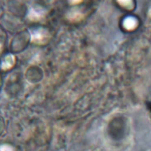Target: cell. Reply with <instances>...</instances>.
I'll return each instance as SVG.
<instances>
[{
  "mask_svg": "<svg viewBox=\"0 0 151 151\" xmlns=\"http://www.w3.org/2000/svg\"><path fill=\"white\" fill-rule=\"evenodd\" d=\"M49 40L50 33L44 28H37L31 31V40L35 44L43 45L47 43Z\"/></svg>",
  "mask_w": 151,
  "mask_h": 151,
  "instance_id": "cell-1",
  "label": "cell"
},
{
  "mask_svg": "<svg viewBox=\"0 0 151 151\" xmlns=\"http://www.w3.org/2000/svg\"><path fill=\"white\" fill-rule=\"evenodd\" d=\"M0 151H12V149L6 145H4L0 147Z\"/></svg>",
  "mask_w": 151,
  "mask_h": 151,
  "instance_id": "cell-4",
  "label": "cell"
},
{
  "mask_svg": "<svg viewBox=\"0 0 151 151\" xmlns=\"http://www.w3.org/2000/svg\"><path fill=\"white\" fill-rule=\"evenodd\" d=\"M15 63V57L12 54L6 55L2 61L1 68L3 70H8L11 68Z\"/></svg>",
  "mask_w": 151,
  "mask_h": 151,
  "instance_id": "cell-3",
  "label": "cell"
},
{
  "mask_svg": "<svg viewBox=\"0 0 151 151\" xmlns=\"http://www.w3.org/2000/svg\"><path fill=\"white\" fill-rule=\"evenodd\" d=\"M2 42L0 41V53H1V51H2Z\"/></svg>",
  "mask_w": 151,
  "mask_h": 151,
  "instance_id": "cell-5",
  "label": "cell"
},
{
  "mask_svg": "<svg viewBox=\"0 0 151 151\" xmlns=\"http://www.w3.org/2000/svg\"><path fill=\"white\" fill-rule=\"evenodd\" d=\"M46 14L45 9L38 5L32 6L28 13V18L32 21H38L42 19Z\"/></svg>",
  "mask_w": 151,
  "mask_h": 151,
  "instance_id": "cell-2",
  "label": "cell"
}]
</instances>
